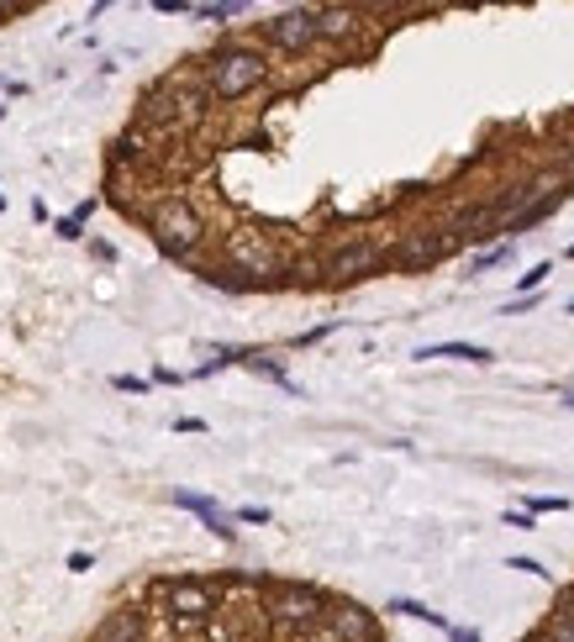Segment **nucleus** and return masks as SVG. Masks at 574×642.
I'll use <instances>...</instances> for the list:
<instances>
[{
	"instance_id": "22",
	"label": "nucleus",
	"mask_w": 574,
	"mask_h": 642,
	"mask_svg": "<svg viewBox=\"0 0 574 642\" xmlns=\"http://www.w3.org/2000/svg\"><path fill=\"white\" fill-rule=\"evenodd\" d=\"M506 569H522V574H538V579H549V569H543L538 558H506Z\"/></svg>"
},
{
	"instance_id": "9",
	"label": "nucleus",
	"mask_w": 574,
	"mask_h": 642,
	"mask_svg": "<svg viewBox=\"0 0 574 642\" xmlns=\"http://www.w3.org/2000/svg\"><path fill=\"white\" fill-rule=\"evenodd\" d=\"M174 505H185V511H195V516H201V522L212 526L216 537H227V543L238 537V532L227 526V516H221V505H216L212 496H195V490H174Z\"/></svg>"
},
{
	"instance_id": "7",
	"label": "nucleus",
	"mask_w": 574,
	"mask_h": 642,
	"mask_svg": "<svg viewBox=\"0 0 574 642\" xmlns=\"http://www.w3.org/2000/svg\"><path fill=\"white\" fill-rule=\"evenodd\" d=\"M227 253H232V263H238V274H253V280H259L263 285V274H274V248H269V242L263 238H253V232H232V238H227Z\"/></svg>"
},
{
	"instance_id": "4",
	"label": "nucleus",
	"mask_w": 574,
	"mask_h": 642,
	"mask_svg": "<svg viewBox=\"0 0 574 642\" xmlns=\"http://www.w3.org/2000/svg\"><path fill=\"white\" fill-rule=\"evenodd\" d=\"M153 595H159V606H164L169 617L185 621V627H201V621L216 617V595L201 579H164Z\"/></svg>"
},
{
	"instance_id": "11",
	"label": "nucleus",
	"mask_w": 574,
	"mask_h": 642,
	"mask_svg": "<svg viewBox=\"0 0 574 642\" xmlns=\"http://www.w3.org/2000/svg\"><path fill=\"white\" fill-rule=\"evenodd\" d=\"M138 638H143V611H132V606H121L117 617L96 632V642H138Z\"/></svg>"
},
{
	"instance_id": "24",
	"label": "nucleus",
	"mask_w": 574,
	"mask_h": 642,
	"mask_svg": "<svg viewBox=\"0 0 574 642\" xmlns=\"http://www.w3.org/2000/svg\"><path fill=\"white\" fill-rule=\"evenodd\" d=\"M238 522H248V526H263V522H269V511H263V505H242V511H238Z\"/></svg>"
},
{
	"instance_id": "32",
	"label": "nucleus",
	"mask_w": 574,
	"mask_h": 642,
	"mask_svg": "<svg viewBox=\"0 0 574 642\" xmlns=\"http://www.w3.org/2000/svg\"><path fill=\"white\" fill-rule=\"evenodd\" d=\"M543 642H549V638H543Z\"/></svg>"
},
{
	"instance_id": "10",
	"label": "nucleus",
	"mask_w": 574,
	"mask_h": 642,
	"mask_svg": "<svg viewBox=\"0 0 574 642\" xmlns=\"http://www.w3.org/2000/svg\"><path fill=\"white\" fill-rule=\"evenodd\" d=\"M443 253H448V238H411V242H401L396 263L401 269H422V263H437Z\"/></svg>"
},
{
	"instance_id": "27",
	"label": "nucleus",
	"mask_w": 574,
	"mask_h": 642,
	"mask_svg": "<svg viewBox=\"0 0 574 642\" xmlns=\"http://www.w3.org/2000/svg\"><path fill=\"white\" fill-rule=\"evenodd\" d=\"M6 11H11V6H0V22H6Z\"/></svg>"
},
{
	"instance_id": "6",
	"label": "nucleus",
	"mask_w": 574,
	"mask_h": 642,
	"mask_svg": "<svg viewBox=\"0 0 574 642\" xmlns=\"http://www.w3.org/2000/svg\"><path fill=\"white\" fill-rule=\"evenodd\" d=\"M322 638L327 642H380V627H375V617H369L364 606L333 600L327 617H322Z\"/></svg>"
},
{
	"instance_id": "23",
	"label": "nucleus",
	"mask_w": 574,
	"mask_h": 642,
	"mask_svg": "<svg viewBox=\"0 0 574 642\" xmlns=\"http://www.w3.org/2000/svg\"><path fill=\"white\" fill-rule=\"evenodd\" d=\"M111 384H117V390H127V395H143V390H148V380H138V374H117Z\"/></svg>"
},
{
	"instance_id": "20",
	"label": "nucleus",
	"mask_w": 574,
	"mask_h": 642,
	"mask_svg": "<svg viewBox=\"0 0 574 642\" xmlns=\"http://www.w3.org/2000/svg\"><path fill=\"white\" fill-rule=\"evenodd\" d=\"M527 511H570V500L564 496H532L527 500Z\"/></svg>"
},
{
	"instance_id": "19",
	"label": "nucleus",
	"mask_w": 574,
	"mask_h": 642,
	"mask_svg": "<svg viewBox=\"0 0 574 642\" xmlns=\"http://www.w3.org/2000/svg\"><path fill=\"white\" fill-rule=\"evenodd\" d=\"M511 259V242H501V248H490V253H479L475 259V274H485V269H496V263Z\"/></svg>"
},
{
	"instance_id": "1",
	"label": "nucleus",
	"mask_w": 574,
	"mask_h": 642,
	"mask_svg": "<svg viewBox=\"0 0 574 642\" xmlns=\"http://www.w3.org/2000/svg\"><path fill=\"white\" fill-rule=\"evenodd\" d=\"M263 79H269V58L259 48H221L206 64V96L242 100V96H253Z\"/></svg>"
},
{
	"instance_id": "30",
	"label": "nucleus",
	"mask_w": 574,
	"mask_h": 642,
	"mask_svg": "<svg viewBox=\"0 0 574 642\" xmlns=\"http://www.w3.org/2000/svg\"><path fill=\"white\" fill-rule=\"evenodd\" d=\"M570 259H574V248H570Z\"/></svg>"
},
{
	"instance_id": "16",
	"label": "nucleus",
	"mask_w": 574,
	"mask_h": 642,
	"mask_svg": "<svg viewBox=\"0 0 574 642\" xmlns=\"http://www.w3.org/2000/svg\"><path fill=\"white\" fill-rule=\"evenodd\" d=\"M242 6L238 0H221V6H195V17H201V22H227V17H238Z\"/></svg>"
},
{
	"instance_id": "13",
	"label": "nucleus",
	"mask_w": 574,
	"mask_h": 642,
	"mask_svg": "<svg viewBox=\"0 0 574 642\" xmlns=\"http://www.w3.org/2000/svg\"><path fill=\"white\" fill-rule=\"evenodd\" d=\"M559 200H564V191L538 195L532 206H522V211H517V216H511V221H506V232H527V227H538L543 216H553V206H559Z\"/></svg>"
},
{
	"instance_id": "31",
	"label": "nucleus",
	"mask_w": 574,
	"mask_h": 642,
	"mask_svg": "<svg viewBox=\"0 0 574 642\" xmlns=\"http://www.w3.org/2000/svg\"><path fill=\"white\" fill-rule=\"evenodd\" d=\"M570 311H574V301H570Z\"/></svg>"
},
{
	"instance_id": "29",
	"label": "nucleus",
	"mask_w": 574,
	"mask_h": 642,
	"mask_svg": "<svg viewBox=\"0 0 574 642\" xmlns=\"http://www.w3.org/2000/svg\"><path fill=\"white\" fill-rule=\"evenodd\" d=\"M0 211H6V195H0Z\"/></svg>"
},
{
	"instance_id": "18",
	"label": "nucleus",
	"mask_w": 574,
	"mask_h": 642,
	"mask_svg": "<svg viewBox=\"0 0 574 642\" xmlns=\"http://www.w3.org/2000/svg\"><path fill=\"white\" fill-rule=\"evenodd\" d=\"M543 638L549 642H574V617H553L549 627H543Z\"/></svg>"
},
{
	"instance_id": "17",
	"label": "nucleus",
	"mask_w": 574,
	"mask_h": 642,
	"mask_svg": "<svg viewBox=\"0 0 574 642\" xmlns=\"http://www.w3.org/2000/svg\"><path fill=\"white\" fill-rule=\"evenodd\" d=\"M549 274H553V263H532V269H527L522 280H517V290H522V295H532V290L543 285V280H549Z\"/></svg>"
},
{
	"instance_id": "26",
	"label": "nucleus",
	"mask_w": 574,
	"mask_h": 642,
	"mask_svg": "<svg viewBox=\"0 0 574 642\" xmlns=\"http://www.w3.org/2000/svg\"><path fill=\"white\" fill-rule=\"evenodd\" d=\"M448 642H479V632H475V627H454V632H448Z\"/></svg>"
},
{
	"instance_id": "3",
	"label": "nucleus",
	"mask_w": 574,
	"mask_h": 642,
	"mask_svg": "<svg viewBox=\"0 0 574 642\" xmlns=\"http://www.w3.org/2000/svg\"><path fill=\"white\" fill-rule=\"evenodd\" d=\"M153 238H159V248H164L169 259H185L195 242L206 238V221L191 211V200H164L153 211Z\"/></svg>"
},
{
	"instance_id": "25",
	"label": "nucleus",
	"mask_w": 574,
	"mask_h": 642,
	"mask_svg": "<svg viewBox=\"0 0 574 642\" xmlns=\"http://www.w3.org/2000/svg\"><path fill=\"white\" fill-rule=\"evenodd\" d=\"M506 526H517V532H532V511H506Z\"/></svg>"
},
{
	"instance_id": "5",
	"label": "nucleus",
	"mask_w": 574,
	"mask_h": 642,
	"mask_svg": "<svg viewBox=\"0 0 574 642\" xmlns=\"http://www.w3.org/2000/svg\"><path fill=\"white\" fill-rule=\"evenodd\" d=\"M263 43L280 53H306L312 43H322V26H316V11H280L263 22Z\"/></svg>"
},
{
	"instance_id": "14",
	"label": "nucleus",
	"mask_w": 574,
	"mask_h": 642,
	"mask_svg": "<svg viewBox=\"0 0 574 642\" xmlns=\"http://www.w3.org/2000/svg\"><path fill=\"white\" fill-rule=\"evenodd\" d=\"M316 26H322V37H348V32L359 26V17L343 11V6H333V11H316Z\"/></svg>"
},
{
	"instance_id": "15",
	"label": "nucleus",
	"mask_w": 574,
	"mask_h": 642,
	"mask_svg": "<svg viewBox=\"0 0 574 642\" xmlns=\"http://www.w3.org/2000/svg\"><path fill=\"white\" fill-rule=\"evenodd\" d=\"M385 611H396V617H416V621H427V627H437V632H454V627H448V621L437 617V611H427L422 600H390Z\"/></svg>"
},
{
	"instance_id": "21",
	"label": "nucleus",
	"mask_w": 574,
	"mask_h": 642,
	"mask_svg": "<svg viewBox=\"0 0 574 642\" xmlns=\"http://www.w3.org/2000/svg\"><path fill=\"white\" fill-rule=\"evenodd\" d=\"M53 232H58L64 242H74V238H85V221H79V216H64V221H58Z\"/></svg>"
},
{
	"instance_id": "2",
	"label": "nucleus",
	"mask_w": 574,
	"mask_h": 642,
	"mask_svg": "<svg viewBox=\"0 0 574 642\" xmlns=\"http://www.w3.org/2000/svg\"><path fill=\"white\" fill-rule=\"evenodd\" d=\"M327 606L333 600L316 590V585H295V579H280V585H269V595H263V617L280 621V627H322Z\"/></svg>"
},
{
	"instance_id": "12",
	"label": "nucleus",
	"mask_w": 574,
	"mask_h": 642,
	"mask_svg": "<svg viewBox=\"0 0 574 642\" xmlns=\"http://www.w3.org/2000/svg\"><path fill=\"white\" fill-rule=\"evenodd\" d=\"M416 358H458V363H490V348H479V342H432V348H416Z\"/></svg>"
},
{
	"instance_id": "28",
	"label": "nucleus",
	"mask_w": 574,
	"mask_h": 642,
	"mask_svg": "<svg viewBox=\"0 0 574 642\" xmlns=\"http://www.w3.org/2000/svg\"><path fill=\"white\" fill-rule=\"evenodd\" d=\"M564 405H570V411H574V395H570V401H564Z\"/></svg>"
},
{
	"instance_id": "8",
	"label": "nucleus",
	"mask_w": 574,
	"mask_h": 642,
	"mask_svg": "<svg viewBox=\"0 0 574 642\" xmlns=\"http://www.w3.org/2000/svg\"><path fill=\"white\" fill-rule=\"evenodd\" d=\"M375 263H380V248H375V242H348V248H337L333 259H327V274H333V280H359Z\"/></svg>"
}]
</instances>
